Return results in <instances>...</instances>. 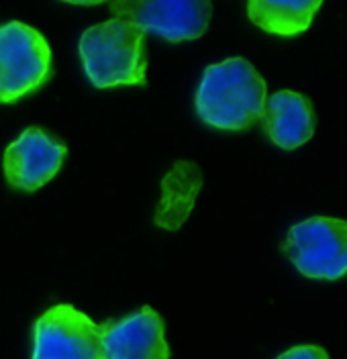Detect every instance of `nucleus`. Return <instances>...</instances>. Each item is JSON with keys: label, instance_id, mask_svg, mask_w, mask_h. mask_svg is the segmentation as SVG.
<instances>
[{"label": "nucleus", "instance_id": "7", "mask_svg": "<svg viewBox=\"0 0 347 359\" xmlns=\"http://www.w3.org/2000/svg\"><path fill=\"white\" fill-rule=\"evenodd\" d=\"M68 154V147L39 127H29L15 139L2 159L6 182L21 192H35L53 178Z\"/></svg>", "mask_w": 347, "mask_h": 359}, {"label": "nucleus", "instance_id": "9", "mask_svg": "<svg viewBox=\"0 0 347 359\" xmlns=\"http://www.w3.org/2000/svg\"><path fill=\"white\" fill-rule=\"evenodd\" d=\"M261 125L268 139L278 147L288 151L297 149L315 135V107L304 94L280 90L266 100Z\"/></svg>", "mask_w": 347, "mask_h": 359}, {"label": "nucleus", "instance_id": "3", "mask_svg": "<svg viewBox=\"0 0 347 359\" xmlns=\"http://www.w3.org/2000/svg\"><path fill=\"white\" fill-rule=\"evenodd\" d=\"M51 47L33 27L13 21L0 27V102L11 104L37 92L51 78Z\"/></svg>", "mask_w": 347, "mask_h": 359}, {"label": "nucleus", "instance_id": "6", "mask_svg": "<svg viewBox=\"0 0 347 359\" xmlns=\"http://www.w3.org/2000/svg\"><path fill=\"white\" fill-rule=\"evenodd\" d=\"M111 11L115 19L139 25L145 33H156L165 41L180 43L192 41L205 35L212 4L207 0H180V2H139L121 0L113 2Z\"/></svg>", "mask_w": 347, "mask_h": 359}, {"label": "nucleus", "instance_id": "10", "mask_svg": "<svg viewBox=\"0 0 347 359\" xmlns=\"http://www.w3.org/2000/svg\"><path fill=\"white\" fill-rule=\"evenodd\" d=\"M203 188V172L192 161H176L162 180V198L154 223L165 231H178L190 217Z\"/></svg>", "mask_w": 347, "mask_h": 359}, {"label": "nucleus", "instance_id": "4", "mask_svg": "<svg viewBox=\"0 0 347 359\" xmlns=\"http://www.w3.org/2000/svg\"><path fill=\"white\" fill-rule=\"evenodd\" d=\"M282 251L302 276L339 280L347 276V221L329 217L306 219L288 231Z\"/></svg>", "mask_w": 347, "mask_h": 359}, {"label": "nucleus", "instance_id": "1", "mask_svg": "<svg viewBox=\"0 0 347 359\" xmlns=\"http://www.w3.org/2000/svg\"><path fill=\"white\" fill-rule=\"evenodd\" d=\"M268 88L261 74L243 57L205 69L196 92V112L215 129L245 131L261 118Z\"/></svg>", "mask_w": 347, "mask_h": 359}, {"label": "nucleus", "instance_id": "12", "mask_svg": "<svg viewBox=\"0 0 347 359\" xmlns=\"http://www.w3.org/2000/svg\"><path fill=\"white\" fill-rule=\"evenodd\" d=\"M276 359H329V355L319 345H299V347H292V349L284 351Z\"/></svg>", "mask_w": 347, "mask_h": 359}, {"label": "nucleus", "instance_id": "5", "mask_svg": "<svg viewBox=\"0 0 347 359\" xmlns=\"http://www.w3.org/2000/svg\"><path fill=\"white\" fill-rule=\"evenodd\" d=\"M31 359H107L104 325L72 304H55L33 327Z\"/></svg>", "mask_w": 347, "mask_h": 359}, {"label": "nucleus", "instance_id": "8", "mask_svg": "<svg viewBox=\"0 0 347 359\" xmlns=\"http://www.w3.org/2000/svg\"><path fill=\"white\" fill-rule=\"evenodd\" d=\"M107 359H170L165 323L151 306H143L116 323L104 325Z\"/></svg>", "mask_w": 347, "mask_h": 359}, {"label": "nucleus", "instance_id": "2", "mask_svg": "<svg viewBox=\"0 0 347 359\" xmlns=\"http://www.w3.org/2000/svg\"><path fill=\"white\" fill-rule=\"evenodd\" d=\"M82 66L96 88L145 86V31L127 19H111L86 29L80 37Z\"/></svg>", "mask_w": 347, "mask_h": 359}, {"label": "nucleus", "instance_id": "11", "mask_svg": "<svg viewBox=\"0 0 347 359\" xmlns=\"http://www.w3.org/2000/svg\"><path fill=\"white\" fill-rule=\"evenodd\" d=\"M321 2H268V0H252L247 4V15L254 25L266 33L292 37L306 31L315 19Z\"/></svg>", "mask_w": 347, "mask_h": 359}]
</instances>
